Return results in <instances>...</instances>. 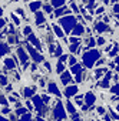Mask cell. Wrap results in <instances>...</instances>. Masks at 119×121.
I'll use <instances>...</instances> for the list:
<instances>
[{
    "label": "cell",
    "mask_w": 119,
    "mask_h": 121,
    "mask_svg": "<svg viewBox=\"0 0 119 121\" xmlns=\"http://www.w3.org/2000/svg\"><path fill=\"white\" fill-rule=\"evenodd\" d=\"M16 13H17L19 16H23V17H25V12H23L22 7H17V9H16Z\"/></svg>",
    "instance_id": "obj_36"
},
{
    "label": "cell",
    "mask_w": 119,
    "mask_h": 121,
    "mask_svg": "<svg viewBox=\"0 0 119 121\" xmlns=\"http://www.w3.org/2000/svg\"><path fill=\"white\" fill-rule=\"evenodd\" d=\"M35 121H45V120H42V118H36Z\"/></svg>",
    "instance_id": "obj_49"
},
{
    "label": "cell",
    "mask_w": 119,
    "mask_h": 121,
    "mask_svg": "<svg viewBox=\"0 0 119 121\" xmlns=\"http://www.w3.org/2000/svg\"><path fill=\"white\" fill-rule=\"evenodd\" d=\"M69 41H70V43L79 44V43H80V37H69Z\"/></svg>",
    "instance_id": "obj_30"
},
{
    "label": "cell",
    "mask_w": 119,
    "mask_h": 121,
    "mask_svg": "<svg viewBox=\"0 0 119 121\" xmlns=\"http://www.w3.org/2000/svg\"><path fill=\"white\" fill-rule=\"evenodd\" d=\"M5 69H9V70H13L16 69V61H15V58H5Z\"/></svg>",
    "instance_id": "obj_10"
},
{
    "label": "cell",
    "mask_w": 119,
    "mask_h": 121,
    "mask_svg": "<svg viewBox=\"0 0 119 121\" xmlns=\"http://www.w3.org/2000/svg\"><path fill=\"white\" fill-rule=\"evenodd\" d=\"M33 103H35V105H36L37 110H42V97L35 95V97H33Z\"/></svg>",
    "instance_id": "obj_21"
},
{
    "label": "cell",
    "mask_w": 119,
    "mask_h": 121,
    "mask_svg": "<svg viewBox=\"0 0 119 121\" xmlns=\"http://www.w3.org/2000/svg\"><path fill=\"white\" fill-rule=\"evenodd\" d=\"M76 20L78 19L75 16H70V14H68L65 17H59V23L65 29V33H72L73 27L76 26Z\"/></svg>",
    "instance_id": "obj_2"
},
{
    "label": "cell",
    "mask_w": 119,
    "mask_h": 121,
    "mask_svg": "<svg viewBox=\"0 0 119 121\" xmlns=\"http://www.w3.org/2000/svg\"><path fill=\"white\" fill-rule=\"evenodd\" d=\"M102 2H103V3H108V0H102Z\"/></svg>",
    "instance_id": "obj_50"
},
{
    "label": "cell",
    "mask_w": 119,
    "mask_h": 121,
    "mask_svg": "<svg viewBox=\"0 0 119 121\" xmlns=\"http://www.w3.org/2000/svg\"><path fill=\"white\" fill-rule=\"evenodd\" d=\"M10 19L15 22V24H16V26H20V19H19L15 13H10Z\"/></svg>",
    "instance_id": "obj_22"
},
{
    "label": "cell",
    "mask_w": 119,
    "mask_h": 121,
    "mask_svg": "<svg viewBox=\"0 0 119 121\" xmlns=\"http://www.w3.org/2000/svg\"><path fill=\"white\" fill-rule=\"evenodd\" d=\"M99 56H100L99 50L92 48V50H89V51L83 53V56H82V61H83V64H85L88 69H92V67L95 66V63L98 61Z\"/></svg>",
    "instance_id": "obj_1"
},
{
    "label": "cell",
    "mask_w": 119,
    "mask_h": 121,
    "mask_svg": "<svg viewBox=\"0 0 119 121\" xmlns=\"http://www.w3.org/2000/svg\"><path fill=\"white\" fill-rule=\"evenodd\" d=\"M89 121H93V120H89Z\"/></svg>",
    "instance_id": "obj_51"
},
{
    "label": "cell",
    "mask_w": 119,
    "mask_h": 121,
    "mask_svg": "<svg viewBox=\"0 0 119 121\" xmlns=\"http://www.w3.org/2000/svg\"><path fill=\"white\" fill-rule=\"evenodd\" d=\"M30 120H32V115L29 112H25L23 117H22V121H30Z\"/></svg>",
    "instance_id": "obj_29"
},
{
    "label": "cell",
    "mask_w": 119,
    "mask_h": 121,
    "mask_svg": "<svg viewBox=\"0 0 119 121\" xmlns=\"http://www.w3.org/2000/svg\"><path fill=\"white\" fill-rule=\"evenodd\" d=\"M65 71V63H62V61H59L57 60V63H56V73L57 74H62Z\"/></svg>",
    "instance_id": "obj_20"
},
{
    "label": "cell",
    "mask_w": 119,
    "mask_h": 121,
    "mask_svg": "<svg viewBox=\"0 0 119 121\" xmlns=\"http://www.w3.org/2000/svg\"><path fill=\"white\" fill-rule=\"evenodd\" d=\"M43 10L46 12V14H50V13L53 12V6H52V4H45V6H43Z\"/></svg>",
    "instance_id": "obj_24"
},
{
    "label": "cell",
    "mask_w": 119,
    "mask_h": 121,
    "mask_svg": "<svg viewBox=\"0 0 119 121\" xmlns=\"http://www.w3.org/2000/svg\"><path fill=\"white\" fill-rule=\"evenodd\" d=\"M42 101H45V104H47V103H50V97L46 95V94H43L42 95Z\"/></svg>",
    "instance_id": "obj_33"
},
{
    "label": "cell",
    "mask_w": 119,
    "mask_h": 121,
    "mask_svg": "<svg viewBox=\"0 0 119 121\" xmlns=\"http://www.w3.org/2000/svg\"><path fill=\"white\" fill-rule=\"evenodd\" d=\"M72 73H82V66H79V64H75V66H72Z\"/></svg>",
    "instance_id": "obj_23"
},
{
    "label": "cell",
    "mask_w": 119,
    "mask_h": 121,
    "mask_svg": "<svg viewBox=\"0 0 119 121\" xmlns=\"http://www.w3.org/2000/svg\"><path fill=\"white\" fill-rule=\"evenodd\" d=\"M26 105H27V108H29V110H32V108H33V105H32V103H30V101H26Z\"/></svg>",
    "instance_id": "obj_45"
},
{
    "label": "cell",
    "mask_w": 119,
    "mask_h": 121,
    "mask_svg": "<svg viewBox=\"0 0 119 121\" xmlns=\"http://www.w3.org/2000/svg\"><path fill=\"white\" fill-rule=\"evenodd\" d=\"M70 7H72V10H73V13H79V9H78V6L73 3V2H70Z\"/></svg>",
    "instance_id": "obj_32"
},
{
    "label": "cell",
    "mask_w": 119,
    "mask_h": 121,
    "mask_svg": "<svg viewBox=\"0 0 119 121\" xmlns=\"http://www.w3.org/2000/svg\"><path fill=\"white\" fill-rule=\"evenodd\" d=\"M26 48H27V51H29V54H30V57L35 60V63H42L43 61V56L42 54H39L32 46H30V43H26Z\"/></svg>",
    "instance_id": "obj_3"
},
{
    "label": "cell",
    "mask_w": 119,
    "mask_h": 121,
    "mask_svg": "<svg viewBox=\"0 0 119 121\" xmlns=\"http://www.w3.org/2000/svg\"><path fill=\"white\" fill-rule=\"evenodd\" d=\"M98 112H99L100 115H105V112H106V110H105L103 107H98Z\"/></svg>",
    "instance_id": "obj_39"
},
{
    "label": "cell",
    "mask_w": 119,
    "mask_h": 121,
    "mask_svg": "<svg viewBox=\"0 0 119 121\" xmlns=\"http://www.w3.org/2000/svg\"><path fill=\"white\" fill-rule=\"evenodd\" d=\"M65 3H66V0H50V4L53 7H62L65 6Z\"/></svg>",
    "instance_id": "obj_19"
},
{
    "label": "cell",
    "mask_w": 119,
    "mask_h": 121,
    "mask_svg": "<svg viewBox=\"0 0 119 121\" xmlns=\"http://www.w3.org/2000/svg\"><path fill=\"white\" fill-rule=\"evenodd\" d=\"M29 43H30V44H35V47H36L37 50H42V43H40V40H39L35 34H30V36H29Z\"/></svg>",
    "instance_id": "obj_7"
},
{
    "label": "cell",
    "mask_w": 119,
    "mask_h": 121,
    "mask_svg": "<svg viewBox=\"0 0 119 121\" xmlns=\"http://www.w3.org/2000/svg\"><path fill=\"white\" fill-rule=\"evenodd\" d=\"M40 7H42V2H40V0H35V2L29 3V9H30V12H32V13L37 12Z\"/></svg>",
    "instance_id": "obj_11"
},
{
    "label": "cell",
    "mask_w": 119,
    "mask_h": 121,
    "mask_svg": "<svg viewBox=\"0 0 119 121\" xmlns=\"http://www.w3.org/2000/svg\"><path fill=\"white\" fill-rule=\"evenodd\" d=\"M62 56V47L60 46H56V48H55V57H60Z\"/></svg>",
    "instance_id": "obj_27"
},
{
    "label": "cell",
    "mask_w": 119,
    "mask_h": 121,
    "mask_svg": "<svg viewBox=\"0 0 119 121\" xmlns=\"http://www.w3.org/2000/svg\"><path fill=\"white\" fill-rule=\"evenodd\" d=\"M30 33H32V27L30 26H26L23 29V36H30Z\"/></svg>",
    "instance_id": "obj_28"
},
{
    "label": "cell",
    "mask_w": 119,
    "mask_h": 121,
    "mask_svg": "<svg viewBox=\"0 0 119 121\" xmlns=\"http://www.w3.org/2000/svg\"><path fill=\"white\" fill-rule=\"evenodd\" d=\"M3 16V7H0V17Z\"/></svg>",
    "instance_id": "obj_47"
},
{
    "label": "cell",
    "mask_w": 119,
    "mask_h": 121,
    "mask_svg": "<svg viewBox=\"0 0 119 121\" xmlns=\"http://www.w3.org/2000/svg\"><path fill=\"white\" fill-rule=\"evenodd\" d=\"M86 100H85V103L88 104V105H92V104H95V101H96V95L93 94V93H86Z\"/></svg>",
    "instance_id": "obj_15"
},
{
    "label": "cell",
    "mask_w": 119,
    "mask_h": 121,
    "mask_svg": "<svg viewBox=\"0 0 119 121\" xmlns=\"http://www.w3.org/2000/svg\"><path fill=\"white\" fill-rule=\"evenodd\" d=\"M9 51H10V48H9V46L6 43H0V56H5Z\"/></svg>",
    "instance_id": "obj_18"
},
{
    "label": "cell",
    "mask_w": 119,
    "mask_h": 121,
    "mask_svg": "<svg viewBox=\"0 0 119 121\" xmlns=\"http://www.w3.org/2000/svg\"><path fill=\"white\" fill-rule=\"evenodd\" d=\"M7 23V20H5V19H2V17H0V29H2V27H5V24Z\"/></svg>",
    "instance_id": "obj_40"
},
{
    "label": "cell",
    "mask_w": 119,
    "mask_h": 121,
    "mask_svg": "<svg viewBox=\"0 0 119 121\" xmlns=\"http://www.w3.org/2000/svg\"><path fill=\"white\" fill-rule=\"evenodd\" d=\"M66 108H68V111H69L70 114H75V107H73V104H72L70 101L66 103Z\"/></svg>",
    "instance_id": "obj_26"
},
{
    "label": "cell",
    "mask_w": 119,
    "mask_h": 121,
    "mask_svg": "<svg viewBox=\"0 0 119 121\" xmlns=\"http://www.w3.org/2000/svg\"><path fill=\"white\" fill-rule=\"evenodd\" d=\"M32 70L36 71V70H37V66H36V64H32Z\"/></svg>",
    "instance_id": "obj_46"
},
{
    "label": "cell",
    "mask_w": 119,
    "mask_h": 121,
    "mask_svg": "<svg viewBox=\"0 0 119 121\" xmlns=\"http://www.w3.org/2000/svg\"><path fill=\"white\" fill-rule=\"evenodd\" d=\"M83 33H85V27H83V24H78V23H76V26H75V27H73V30H72V34H75V36L80 37Z\"/></svg>",
    "instance_id": "obj_8"
},
{
    "label": "cell",
    "mask_w": 119,
    "mask_h": 121,
    "mask_svg": "<svg viewBox=\"0 0 119 121\" xmlns=\"http://www.w3.org/2000/svg\"><path fill=\"white\" fill-rule=\"evenodd\" d=\"M63 14H70V9L62 6V7H57V9L55 10V16H56V17H62Z\"/></svg>",
    "instance_id": "obj_6"
},
{
    "label": "cell",
    "mask_w": 119,
    "mask_h": 121,
    "mask_svg": "<svg viewBox=\"0 0 119 121\" xmlns=\"http://www.w3.org/2000/svg\"><path fill=\"white\" fill-rule=\"evenodd\" d=\"M112 10H113V14H119V4H115L112 7Z\"/></svg>",
    "instance_id": "obj_38"
},
{
    "label": "cell",
    "mask_w": 119,
    "mask_h": 121,
    "mask_svg": "<svg viewBox=\"0 0 119 121\" xmlns=\"http://www.w3.org/2000/svg\"><path fill=\"white\" fill-rule=\"evenodd\" d=\"M78 94V87L76 86H66V88H65V95L68 97V98H70V97H73V95H76Z\"/></svg>",
    "instance_id": "obj_4"
},
{
    "label": "cell",
    "mask_w": 119,
    "mask_h": 121,
    "mask_svg": "<svg viewBox=\"0 0 119 121\" xmlns=\"http://www.w3.org/2000/svg\"><path fill=\"white\" fill-rule=\"evenodd\" d=\"M0 84H2V86H6L7 84V78L5 76H0Z\"/></svg>",
    "instance_id": "obj_34"
},
{
    "label": "cell",
    "mask_w": 119,
    "mask_h": 121,
    "mask_svg": "<svg viewBox=\"0 0 119 121\" xmlns=\"http://www.w3.org/2000/svg\"><path fill=\"white\" fill-rule=\"evenodd\" d=\"M35 17H36V22H35V23H36L37 26H40V24H43V23H45V16H43V13H42V12H39V10H37V12H35Z\"/></svg>",
    "instance_id": "obj_14"
},
{
    "label": "cell",
    "mask_w": 119,
    "mask_h": 121,
    "mask_svg": "<svg viewBox=\"0 0 119 121\" xmlns=\"http://www.w3.org/2000/svg\"><path fill=\"white\" fill-rule=\"evenodd\" d=\"M17 54H19V58H20V61H22V63H26V61H27L29 56H27V53H26L22 47H19V48H17Z\"/></svg>",
    "instance_id": "obj_12"
},
{
    "label": "cell",
    "mask_w": 119,
    "mask_h": 121,
    "mask_svg": "<svg viewBox=\"0 0 119 121\" xmlns=\"http://www.w3.org/2000/svg\"><path fill=\"white\" fill-rule=\"evenodd\" d=\"M0 121H7V120H6L5 117H2V115H0Z\"/></svg>",
    "instance_id": "obj_48"
},
{
    "label": "cell",
    "mask_w": 119,
    "mask_h": 121,
    "mask_svg": "<svg viewBox=\"0 0 119 121\" xmlns=\"http://www.w3.org/2000/svg\"><path fill=\"white\" fill-rule=\"evenodd\" d=\"M47 90H49V93H52V94H55L57 97H60V91H59V88H57V86L55 83H50L49 87H47Z\"/></svg>",
    "instance_id": "obj_16"
},
{
    "label": "cell",
    "mask_w": 119,
    "mask_h": 121,
    "mask_svg": "<svg viewBox=\"0 0 119 121\" xmlns=\"http://www.w3.org/2000/svg\"><path fill=\"white\" fill-rule=\"evenodd\" d=\"M105 73H106V69H105V67H103V69H98V70L95 71L96 78H100V76H102V74H105Z\"/></svg>",
    "instance_id": "obj_25"
},
{
    "label": "cell",
    "mask_w": 119,
    "mask_h": 121,
    "mask_svg": "<svg viewBox=\"0 0 119 121\" xmlns=\"http://www.w3.org/2000/svg\"><path fill=\"white\" fill-rule=\"evenodd\" d=\"M52 29H53V33H55V36H57L59 39H63V36H65V34H63L62 29L59 27L56 23H53V24H52Z\"/></svg>",
    "instance_id": "obj_13"
},
{
    "label": "cell",
    "mask_w": 119,
    "mask_h": 121,
    "mask_svg": "<svg viewBox=\"0 0 119 121\" xmlns=\"http://www.w3.org/2000/svg\"><path fill=\"white\" fill-rule=\"evenodd\" d=\"M96 64H98V66H102V64H105V58H98Z\"/></svg>",
    "instance_id": "obj_42"
},
{
    "label": "cell",
    "mask_w": 119,
    "mask_h": 121,
    "mask_svg": "<svg viewBox=\"0 0 119 121\" xmlns=\"http://www.w3.org/2000/svg\"><path fill=\"white\" fill-rule=\"evenodd\" d=\"M103 12H105V7H99V9L96 10V13H98V14H102Z\"/></svg>",
    "instance_id": "obj_44"
},
{
    "label": "cell",
    "mask_w": 119,
    "mask_h": 121,
    "mask_svg": "<svg viewBox=\"0 0 119 121\" xmlns=\"http://www.w3.org/2000/svg\"><path fill=\"white\" fill-rule=\"evenodd\" d=\"M16 112H17V114H19V115H23V114H25V112H26V110H25V108H20V110H17V111H16Z\"/></svg>",
    "instance_id": "obj_43"
},
{
    "label": "cell",
    "mask_w": 119,
    "mask_h": 121,
    "mask_svg": "<svg viewBox=\"0 0 119 121\" xmlns=\"http://www.w3.org/2000/svg\"><path fill=\"white\" fill-rule=\"evenodd\" d=\"M60 81H62V84L68 86V84L72 81V76H70V73H69V71H63L62 76H60Z\"/></svg>",
    "instance_id": "obj_9"
},
{
    "label": "cell",
    "mask_w": 119,
    "mask_h": 121,
    "mask_svg": "<svg viewBox=\"0 0 119 121\" xmlns=\"http://www.w3.org/2000/svg\"><path fill=\"white\" fill-rule=\"evenodd\" d=\"M112 93H115V94H119V86H115V87H112Z\"/></svg>",
    "instance_id": "obj_41"
},
{
    "label": "cell",
    "mask_w": 119,
    "mask_h": 121,
    "mask_svg": "<svg viewBox=\"0 0 119 121\" xmlns=\"http://www.w3.org/2000/svg\"><path fill=\"white\" fill-rule=\"evenodd\" d=\"M105 43H106V40H105L103 37H99V39H98V46H103Z\"/></svg>",
    "instance_id": "obj_37"
},
{
    "label": "cell",
    "mask_w": 119,
    "mask_h": 121,
    "mask_svg": "<svg viewBox=\"0 0 119 121\" xmlns=\"http://www.w3.org/2000/svg\"><path fill=\"white\" fill-rule=\"evenodd\" d=\"M55 114H56V118H57V120L66 117V114H65V111H63V105H62L60 103H57V105H56V108H55Z\"/></svg>",
    "instance_id": "obj_5"
},
{
    "label": "cell",
    "mask_w": 119,
    "mask_h": 121,
    "mask_svg": "<svg viewBox=\"0 0 119 121\" xmlns=\"http://www.w3.org/2000/svg\"><path fill=\"white\" fill-rule=\"evenodd\" d=\"M108 29H109V27H108V23H100V22L96 23V31L103 33V31H106Z\"/></svg>",
    "instance_id": "obj_17"
},
{
    "label": "cell",
    "mask_w": 119,
    "mask_h": 121,
    "mask_svg": "<svg viewBox=\"0 0 119 121\" xmlns=\"http://www.w3.org/2000/svg\"><path fill=\"white\" fill-rule=\"evenodd\" d=\"M68 58H69V56H68V54H62L60 57H59V61H62V63H65L66 60H68Z\"/></svg>",
    "instance_id": "obj_31"
},
{
    "label": "cell",
    "mask_w": 119,
    "mask_h": 121,
    "mask_svg": "<svg viewBox=\"0 0 119 121\" xmlns=\"http://www.w3.org/2000/svg\"><path fill=\"white\" fill-rule=\"evenodd\" d=\"M75 64H76V58H75L73 56H72V57H69V66L72 67V66H75Z\"/></svg>",
    "instance_id": "obj_35"
}]
</instances>
